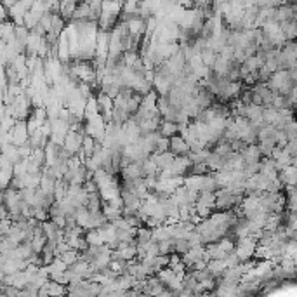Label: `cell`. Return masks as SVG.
I'll use <instances>...</instances> for the list:
<instances>
[{
	"label": "cell",
	"instance_id": "6da1fadb",
	"mask_svg": "<svg viewBox=\"0 0 297 297\" xmlns=\"http://www.w3.org/2000/svg\"><path fill=\"white\" fill-rule=\"evenodd\" d=\"M257 247V238L248 235V237H242L235 240V254L238 256L240 261H250L254 259V252Z\"/></svg>",
	"mask_w": 297,
	"mask_h": 297
},
{
	"label": "cell",
	"instance_id": "7a4b0ae2",
	"mask_svg": "<svg viewBox=\"0 0 297 297\" xmlns=\"http://www.w3.org/2000/svg\"><path fill=\"white\" fill-rule=\"evenodd\" d=\"M82 132L79 131H68V134L64 135V141H63V148L68 151L70 155H79L80 150H82V139H83Z\"/></svg>",
	"mask_w": 297,
	"mask_h": 297
},
{
	"label": "cell",
	"instance_id": "3957f363",
	"mask_svg": "<svg viewBox=\"0 0 297 297\" xmlns=\"http://www.w3.org/2000/svg\"><path fill=\"white\" fill-rule=\"evenodd\" d=\"M11 143L16 146H21V144L28 143V129H27V120H16V124L12 125L11 131Z\"/></svg>",
	"mask_w": 297,
	"mask_h": 297
},
{
	"label": "cell",
	"instance_id": "277c9868",
	"mask_svg": "<svg viewBox=\"0 0 297 297\" xmlns=\"http://www.w3.org/2000/svg\"><path fill=\"white\" fill-rule=\"evenodd\" d=\"M240 157H242V160H243V163H252V162H259L261 158V151H259V148H257V143H248V144H245L243 148H242L240 151Z\"/></svg>",
	"mask_w": 297,
	"mask_h": 297
},
{
	"label": "cell",
	"instance_id": "5b68a950",
	"mask_svg": "<svg viewBox=\"0 0 297 297\" xmlns=\"http://www.w3.org/2000/svg\"><path fill=\"white\" fill-rule=\"evenodd\" d=\"M96 101H98V108H99V113L103 115L106 122H109L111 118V109H113V98H109L108 94L101 92L99 90V94L96 96Z\"/></svg>",
	"mask_w": 297,
	"mask_h": 297
},
{
	"label": "cell",
	"instance_id": "8992f818",
	"mask_svg": "<svg viewBox=\"0 0 297 297\" xmlns=\"http://www.w3.org/2000/svg\"><path fill=\"white\" fill-rule=\"evenodd\" d=\"M169 150L174 155H188L189 153V144L185 141V137H181L179 134H174L169 137Z\"/></svg>",
	"mask_w": 297,
	"mask_h": 297
},
{
	"label": "cell",
	"instance_id": "52a82bcc",
	"mask_svg": "<svg viewBox=\"0 0 297 297\" xmlns=\"http://www.w3.org/2000/svg\"><path fill=\"white\" fill-rule=\"evenodd\" d=\"M278 179L283 186H296L297 183V169L296 165H285L278 170Z\"/></svg>",
	"mask_w": 297,
	"mask_h": 297
},
{
	"label": "cell",
	"instance_id": "ba28073f",
	"mask_svg": "<svg viewBox=\"0 0 297 297\" xmlns=\"http://www.w3.org/2000/svg\"><path fill=\"white\" fill-rule=\"evenodd\" d=\"M109 263H111V250H103V252H99V254H96L94 256V259L90 261V268L94 271H103L105 268H108L109 266Z\"/></svg>",
	"mask_w": 297,
	"mask_h": 297
},
{
	"label": "cell",
	"instance_id": "9c48e42d",
	"mask_svg": "<svg viewBox=\"0 0 297 297\" xmlns=\"http://www.w3.org/2000/svg\"><path fill=\"white\" fill-rule=\"evenodd\" d=\"M83 238H85L89 245H103V243H105V235H103L101 228H92V230H87L85 233H83Z\"/></svg>",
	"mask_w": 297,
	"mask_h": 297
},
{
	"label": "cell",
	"instance_id": "30bf717a",
	"mask_svg": "<svg viewBox=\"0 0 297 297\" xmlns=\"http://www.w3.org/2000/svg\"><path fill=\"white\" fill-rule=\"evenodd\" d=\"M214 203H216V193L214 191H200L198 196H196L195 205H200V207H209L214 211Z\"/></svg>",
	"mask_w": 297,
	"mask_h": 297
},
{
	"label": "cell",
	"instance_id": "8fae6325",
	"mask_svg": "<svg viewBox=\"0 0 297 297\" xmlns=\"http://www.w3.org/2000/svg\"><path fill=\"white\" fill-rule=\"evenodd\" d=\"M14 30H16V25L12 21H9V19H5V21L0 23V38L7 44V42H11L12 38H14Z\"/></svg>",
	"mask_w": 297,
	"mask_h": 297
},
{
	"label": "cell",
	"instance_id": "7c38bea8",
	"mask_svg": "<svg viewBox=\"0 0 297 297\" xmlns=\"http://www.w3.org/2000/svg\"><path fill=\"white\" fill-rule=\"evenodd\" d=\"M226 268H228V266H226L224 259H211L207 263V271L211 273L212 276H214V278H219Z\"/></svg>",
	"mask_w": 297,
	"mask_h": 297
},
{
	"label": "cell",
	"instance_id": "4fadbf2b",
	"mask_svg": "<svg viewBox=\"0 0 297 297\" xmlns=\"http://www.w3.org/2000/svg\"><path fill=\"white\" fill-rule=\"evenodd\" d=\"M158 132H160L163 137H170V135L177 134V124H176V122H172V120H160Z\"/></svg>",
	"mask_w": 297,
	"mask_h": 297
},
{
	"label": "cell",
	"instance_id": "5bb4252c",
	"mask_svg": "<svg viewBox=\"0 0 297 297\" xmlns=\"http://www.w3.org/2000/svg\"><path fill=\"white\" fill-rule=\"evenodd\" d=\"M94 146H96V141L94 137H90V135H83V139H82V150H80V157H82V160L85 157H90L92 155V151H94Z\"/></svg>",
	"mask_w": 297,
	"mask_h": 297
},
{
	"label": "cell",
	"instance_id": "9a60e30c",
	"mask_svg": "<svg viewBox=\"0 0 297 297\" xmlns=\"http://www.w3.org/2000/svg\"><path fill=\"white\" fill-rule=\"evenodd\" d=\"M280 30L285 35V40H294V38H296V19L282 21L280 23Z\"/></svg>",
	"mask_w": 297,
	"mask_h": 297
},
{
	"label": "cell",
	"instance_id": "2e32d148",
	"mask_svg": "<svg viewBox=\"0 0 297 297\" xmlns=\"http://www.w3.org/2000/svg\"><path fill=\"white\" fill-rule=\"evenodd\" d=\"M12 177V165H7V167H0V189H5L9 185H11Z\"/></svg>",
	"mask_w": 297,
	"mask_h": 297
},
{
	"label": "cell",
	"instance_id": "e0dca14e",
	"mask_svg": "<svg viewBox=\"0 0 297 297\" xmlns=\"http://www.w3.org/2000/svg\"><path fill=\"white\" fill-rule=\"evenodd\" d=\"M99 113V108H98V101H96L94 96H90L89 99L85 101V108H83V118H90L94 117V115H98Z\"/></svg>",
	"mask_w": 297,
	"mask_h": 297
},
{
	"label": "cell",
	"instance_id": "ac0fdd59",
	"mask_svg": "<svg viewBox=\"0 0 297 297\" xmlns=\"http://www.w3.org/2000/svg\"><path fill=\"white\" fill-rule=\"evenodd\" d=\"M134 238H135V243H144V242L151 240V228H148V226L144 224L137 226Z\"/></svg>",
	"mask_w": 297,
	"mask_h": 297
},
{
	"label": "cell",
	"instance_id": "d6986e66",
	"mask_svg": "<svg viewBox=\"0 0 297 297\" xmlns=\"http://www.w3.org/2000/svg\"><path fill=\"white\" fill-rule=\"evenodd\" d=\"M79 250H77V248H68V250H64L63 254H59V259L63 261L64 264H66V266H72L73 263H75V261H79Z\"/></svg>",
	"mask_w": 297,
	"mask_h": 297
},
{
	"label": "cell",
	"instance_id": "ffe728a7",
	"mask_svg": "<svg viewBox=\"0 0 297 297\" xmlns=\"http://www.w3.org/2000/svg\"><path fill=\"white\" fill-rule=\"evenodd\" d=\"M216 56H217V53H214V51H211V49H203L202 53H200L202 63L205 64V66L211 68V70H212V64H214V61H216Z\"/></svg>",
	"mask_w": 297,
	"mask_h": 297
},
{
	"label": "cell",
	"instance_id": "44dd1931",
	"mask_svg": "<svg viewBox=\"0 0 297 297\" xmlns=\"http://www.w3.org/2000/svg\"><path fill=\"white\" fill-rule=\"evenodd\" d=\"M31 217H35L38 222H44L49 219V211L44 207H31Z\"/></svg>",
	"mask_w": 297,
	"mask_h": 297
},
{
	"label": "cell",
	"instance_id": "7402d4cb",
	"mask_svg": "<svg viewBox=\"0 0 297 297\" xmlns=\"http://www.w3.org/2000/svg\"><path fill=\"white\" fill-rule=\"evenodd\" d=\"M169 150V137H163V135H160L157 141V144H155V151L153 153H162V151H167Z\"/></svg>",
	"mask_w": 297,
	"mask_h": 297
},
{
	"label": "cell",
	"instance_id": "603a6c76",
	"mask_svg": "<svg viewBox=\"0 0 297 297\" xmlns=\"http://www.w3.org/2000/svg\"><path fill=\"white\" fill-rule=\"evenodd\" d=\"M283 148L289 151V155H292V157H297V139H289Z\"/></svg>",
	"mask_w": 297,
	"mask_h": 297
},
{
	"label": "cell",
	"instance_id": "cb8c5ba5",
	"mask_svg": "<svg viewBox=\"0 0 297 297\" xmlns=\"http://www.w3.org/2000/svg\"><path fill=\"white\" fill-rule=\"evenodd\" d=\"M5 19H9V11H7V7L0 2V23L5 21Z\"/></svg>",
	"mask_w": 297,
	"mask_h": 297
},
{
	"label": "cell",
	"instance_id": "d4e9b609",
	"mask_svg": "<svg viewBox=\"0 0 297 297\" xmlns=\"http://www.w3.org/2000/svg\"><path fill=\"white\" fill-rule=\"evenodd\" d=\"M7 217H9V209L2 203V205H0V219H7Z\"/></svg>",
	"mask_w": 297,
	"mask_h": 297
}]
</instances>
